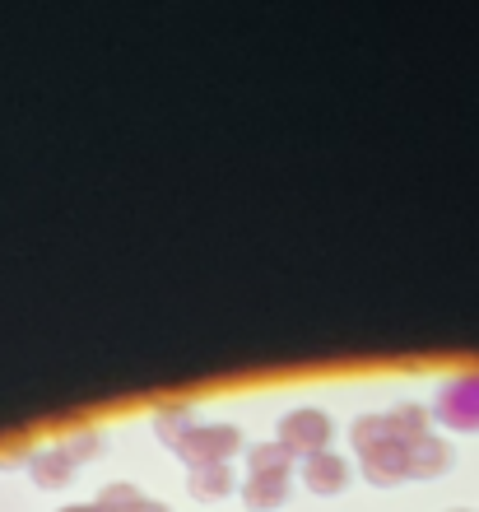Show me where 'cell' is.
Here are the masks:
<instances>
[{
	"mask_svg": "<svg viewBox=\"0 0 479 512\" xmlns=\"http://www.w3.org/2000/svg\"><path fill=\"white\" fill-rule=\"evenodd\" d=\"M359 471L373 489H396L410 480V443L382 438L373 447H359Z\"/></svg>",
	"mask_w": 479,
	"mask_h": 512,
	"instance_id": "277c9868",
	"label": "cell"
},
{
	"mask_svg": "<svg viewBox=\"0 0 479 512\" xmlns=\"http://www.w3.org/2000/svg\"><path fill=\"white\" fill-rule=\"evenodd\" d=\"M131 512H173V508H168V503H159V499H140Z\"/></svg>",
	"mask_w": 479,
	"mask_h": 512,
	"instance_id": "5bb4252c",
	"label": "cell"
},
{
	"mask_svg": "<svg viewBox=\"0 0 479 512\" xmlns=\"http://www.w3.org/2000/svg\"><path fill=\"white\" fill-rule=\"evenodd\" d=\"M289 489H293V475H256V471H247L242 475V485H238V499L247 503L252 512H275V508H284Z\"/></svg>",
	"mask_w": 479,
	"mask_h": 512,
	"instance_id": "52a82bcc",
	"label": "cell"
},
{
	"mask_svg": "<svg viewBox=\"0 0 479 512\" xmlns=\"http://www.w3.org/2000/svg\"><path fill=\"white\" fill-rule=\"evenodd\" d=\"M331 415L326 410H317V405H293V410H284L280 424H275V443H284L293 452V457H317V452H326L331 447Z\"/></svg>",
	"mask_w": 479,
	"mask_h": 512,
	"instance_id": "3957f363",
	"label": "cell"
},
{
	"mask_svg": "<svg viewBox=\"0 0 479 512\" xmlns=\"http://www.w3.org/2000/svg\"><path fill=\"white\" fill-rule=\"evenodd\" d=\"M293 452L284 443H252L247 447V471H256V475H293Z\"/></svg>",
	"mask_w": 479,
	"mask_h": 512,
	"instance_id": "8fae6325",
	"label": "cell"
},
{
	"mask_svg": "<svg viewBox=\"0 0 479 512\" xmlns=\"http://www.w3.org/2000/svg\"><path fill=\"white\" fill-rule=\"evenodd\" d=\"M298 471H303V489L307 494H317V499H335V494H345L349 475H354L349 471V461L340 457V452H331V447L317 452V457H303Z\"/></svg>",
	"mask_w": 479,
	"mask_h": 512,
	"instance_id": "5b68a950",
	"label": "cell"
},
{
	"mask_svg": "<svg viewBox=\"0 0 479 512\" xmlns=\"http://www.w3.org/2000/svg\"><path fill=\"white\" fill-rule=\"evenodd\" d=\"M24 471H28V480H33L38 489H66L80 466H75V461H70L56 443H47V447H33V452H28Z\"/></svg>",
	"mask_w": 479,
	"mask_h": 512,
	"instance_id": "8992f818",
	"label": "cell"
},
{
	"mask_svg": "<svg viewBox=\"0 0 479 512\" xmlns=\"http://www.w3.org/2000/svg\"><path fill=\"white\" fill-rule=\"evenodd\" d=\"M140 499H145V494H140V485H131V480H107V485L98 489L94 503L103 512H131Z\"/></svg>",
	"mask_w": 479,
	"mask_h": 512,
	"instance_id": "4fadbf2b",
	"label": "cell"
},
{
	"mask_svg": "<svg viewBox=\"0 0 479 512\" xmlns=\"http://www.w3.org/2000/svg\"><path fill=\"white\" fill-rule=\"evenodd\" d=\"M452 443L442 438V433H424V438H414L410 443V480H433V475L452 471Z\"/></svg>",
	"mask_w": 479,
	"mask_h": 512,
	"instance_id": "ba28073f",
	"label": "cell"
},
{
	"mask_svg": "<svg viewBox=\"0 0 479 512\" xmlns=\"http://www.w3.org/2000/svg\"><path fill=\"white\" fill-rule=\"evenodd\" d=\"M238 471H233V461H224V466H196V471H187V494L196 503H219L228 499V494H238Z\"/></svg>",
	"mask_w": 479,
	"mask_h": 512,
	"instance_id": "9c48e42d",
	"label": "cell"
},
{
	"mask_svg": "<svg viewBox=\"0 0 479 512\" xmlns=\"http://www.w3.org/2000/svg\"><path fill=\"white\" fill-rule=\"evenodd\" d=\"M447 512H470V508H447Z\"/></svg>",
	"mask_w": 479,
	"mask_h": 512,
	"instance_id": "2e32d148",
	"label": "cell"
},
{
	"mask_svg": "<svg viewBox=\"0 0 479 512\" xmlns=\"http://www.w3.org/2000/svg\"><path fill=\"white\" fill-rule=\"evenodd\" d=\"M238 452H247V443H242V429L233 419H200L196 429H187L173 447V457L187 471H196V466H224Z\"/></svg>",
	"mask_w": 479,
	"mask_h": 512,
	"instance_id": "7a4b0ae2",
	"label": "cell"
},
{
	"mask_svg": "<svg viewBox=\"0 0 479 512\" xmlns=\"http://www.w3.org/2000/svg\"><path fill=\"white\" fill-rule=\"evenodd\" d=\"M56 447H61L75 466H89V461L103 457V433H98V429H70V433H61V438H56Z\"/></svg>",
	"mask_w": 479,
	"mask_h": 512,
	"instance_id": "7c38bea8",
	"label": "cell"
},
{
	"mask_svg": "<svg viewBox=\"0 0 479 512\" xmlns=\"http://www.w3.org/2000/svg\"><path fill=\"white\" fill-rule=\"evenodd\" d=\"M56 512H103L98 503H66V508H56Z\"/></svg>",
	"mask_w": 479,
	"mask_h": 512,
	"instance_id": "9a60e30c",
	"label": "cell"
},
{
	"mask_svg": "<svg viewBox=\"0 0 479 512\" xmlns=\"http://www.w3.org/2000/svg\"><path fill=\"white\" fill-rule=\"evenodd\" d=\"M433 424L447 433H461V438H475L479 433V364L475 368H456L452 378H442L433 391V405H428Z\"/></svg>",
	"mask_w": 479,
	"mask_h": 512,
	"instance_id": "6da1fadb",
	"label": "cell"
},
{
	"mask_svg": "<svg viewBox=\"0 0 479 512\" xmlns=\"http://www.w3.org/2000/svg\"><path fill=\"white\" fill-rule=\"evenodd\" d=\"M196 424H200V415L191 401H163V405H154V415H149V429H154V438H159L168 452H173L177 438L187 429H196Z\"/></svg>",
	"mask_w": 479,
	"mask_h": 512,
	"instance_id": "30bf717a",
	"label": "cell"
}]
</instances>
